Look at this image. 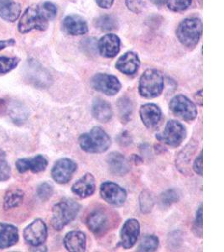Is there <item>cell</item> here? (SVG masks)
Segmentation results:
<instances>
[{
    "mask_svg": "<svg viewBox=\"0 0 224 252\" xmlns=\"http://www.w3.org/2000/svg\"><path fill=\"white\" fill-rule=\"evenodd\" d=\"M140 66L138 55L133 52H128L121 56L116 63V68L126 75L135 74Z\"/></svg>",
    "mask_w": 224,
    "mask_h": 252,
    "instance_id": "20",
    "label": "cell"
},
{
    "mask_svg": "<svg viewBox=\"0 0 224 252\" xmlns=\"http://www.w3.org/2000/svg\"><path fill=\"white\" fill-rule=\"evenodd\" d=\"M0 1H6V0H0Z\"/></svg>",
    "mask_w": 224,
    "mask_h": 252,
    "instance_id": "45",
    "label": "cell"
},
{
    "mask_svg": "<svg viewBox=\"0 0 224 252\" xmlns=\"http://www.w3.org/2000/svg\"><path fill=\"white\" fill-rule=\"evenodd\" d=\"M193 0H167V7L174 12L184 11L192 4Z\"/></svg>",
    "mask_w": 224,
    "mask_h": 252,
    "instance_id": "34",
    "label": "cell"
},
{
    "mask_svg": "<svg viewBox=\"0 0 224 252\" xmlns=\"http://www.w3.org/2000/svg\"><path fill=\"white\" fill-rule=\"evenodd\" d=\"M79 146L88 153H103L111 146V138L100 127H93L89 132L84 133L78 139Z\"/></svg>",
    "mask_w": 224,
    "mask_h": 252,
    "instance_id": "3",
    "label": "cell"
},
{
    "mask_svg": "<svg viewBox=\"0 0 224 252\" xmlns=\"http://www.w3.org/2000/svg\"><path fill=\"white\" fill-rule=\"evenodd\" d=\"M16 169L20 173L31 171L34 173L44 172L48 166V160L43 155H37L31 158H23L16 161Z\"/></svg>",
    "mask_w": 224,
    "mask_h": 252,
    "instance_id": "15",
    "label": "cell"
},
{
    "mask_svg": "<svg viewBox=\"0 0 224 252\" xmlns=\"http://www.w3.org/2000/svg\"><path fill=\"white\" fill-rule=\"evenodd\" d=\"M187 137V129L185 126L175 120L167 122L164 130L155 135V138L161 142L171 147H178Z\"/></svg>",
    "mask_w": 224,
    "mask_h": 252,
    "instance_id": "6",
    "label": "cell"
},
{
    "mask_svg": "<svg viewBox=\"0 0 224 252\" xmlns=\"http://www.w3.org/2000/svg\"><path fill=\"white\" fill-rule=\"evenodd\" d=\"M95 189V178L89 172L84 174L77 182H75L72 187V192L81 198H86L92 196L94 193Z\"/></svg>",
    "mask_w": 224,
    "mask_h": 252,
    "instance_id": "16",
    "label": "cell"
},
{
    "mask_svg": "<svg viewBox=\"0 0 224 252\" xmlns=\"http://www.w3.org/2000/svg\"><path fill=\"white\" fill-rule=\"evenodd\" d=\"M100 195L108 204L113 206H121L127 199L125 189L112 182H104L101 184Z\"/></svg>",
    "mask_w": 224,
    "mask_h": 252,
    "instance_id": "12",
    "label": "cell"
},
{
    "mask_svg": "<svg viewBox=\"0 0 224 252\" xmlns=\"http://www.w3.org/2000/svg\"><path fill=\"white\" fill-rule=\"evenodd\" d=\"M196 100L199 104L202 106V89H201L199 92L196 93L195 95Z\"/></svg>",
    "mask_w": 224,
    "mask_h": 252,
    "instance_id": "43",
    "label": "cell"
},
{
    "mask_svg": "<svg viewBox=\"0 0 224 252\" xmlns=\"http://www.w3.org/2000/svg\"><path fill=\"white\" fill-rule=\"evenodd\" d=\"M164 89V78L160 71L148 69L142 74L139 83V92L145 98H154L161 95Z\"/></svg>",
    "mask_w": 224,
    "mask_h": 252,
    "instance_id": "5",
    "label": "cell"
},
{
    "mask_svg": "<svg viewBox=\"0 0 224 252\" xmlns=\"http://www.w3.org/2000/svg\"><path fill=\"white\" fill-rule=\"evenodd\" d=\"M15 40H13V39H11V40H1L0 41V51H2V50L6 48V47L15 46Z\"/></svg>",
    "mask_w": 224,
    "mask_h": 252,
    "instance_id": "42",
    "label": "cell"
},
{
    "mask_svg": "<svg viewBox=\"0 0 224 252\" xmlns=\"http://www.w3.org/2000/svg\"><path fill=\"white\" fill-rule=\"evenodd\" d=\"M11 176V169L9 166L5 152L0 149V182H4L9 179Z\"/></svg>",
    "mask_w": 224,
    "mask_h": 252,
    "instance_id": "33",
    "label": "cell"
},
{
    "mask_svg": "<svg viewBox=\"0 0 224 252\" xmlns=\"http://www.w3.org/2000/svg\"><path fill=\"white\" fill-rule=\"evenodd\" d=\"M118 141H119L118 142H119L121 145H123V146H125V143H131V139H130V135H129V134H128L127 132H123V133L119 135Z\"/></svg>",
    "mask_w": 224,
    "mask_h": 252,
    "instance_id": "41",
    "label": "cell"
},
{
    "mask_svg": "<svg viewBox=\"0 0 224 252\" xmlns=\"http://www.w3.org/2000/svg\"><path fill=\"white\" fill-rule=\"evenodd\" d=\"M140 233V225L136 219L127 220L120 231V244L124 249H130L135 246Z\"/></svg>",
    "mask_w": 224,
    "mask_h": 252,
    "instance_id": "14",
    "label": "cell"
},
{
    "mask_svg": "<svg viewBox=\"0 0 224 252\" xmlns=\"http://www.w3.org/2000/svg\"><path fill=\"white\" fill-rule=\"evenodd\" d=\"M139 202H140V211L144 214H148L150 212L155 204L152 195L150 194V192L148 191H143L141 192L140 198H139Z\"/></svg>",
    "mask_w": 224,
    "mask_h": 252,
    "instance_id": "31",
    "label": "cell"
},
{
    "mask_svg": "<svg viewBox=\"0 0 224 252\" xmlns=\"http://www.w3.org/2000/svg\"><path fill=\"white\" fill-rule=\"evenodd\" d=\"M20 59L17 58L0 57V75L7 74L18 66Z\"/></svg>",
    "mask_w": 224,
    "mask_h": 252,
    "instance_id": "32",
    "label": "cell"
},
{
    "mask_svg": "<svg viewBox=\"0 0 224 252\" xmlns=\"http://www.w3.org/2000/svg\"><path fill=\"white\" fill-rule=\"evenodd\" d=\"M23 235L25 241L32 247H40L47 239L48 229L41 219H36L26 227Z\"/></svg>",
    "mask_w": 224,
    "mask_h": 252,
    "instance_id": "10",
    "label": "cell"
},
{
    "mask_svg": "<svg viewBox=\"0 0 224 252\" xmlns=\"http://www.w3.org/2000/svg\"><path fill=\"white\" fill-rule=\"evenodd\" d=\"M154 4L157 6L164 5L167 3V0H150Z\"/></svg>",
    "mask_w": 224,
    "mask_h": 252,
    "instance_id": "44",
    "label": "cell"
},
{
    "mask_svg": "<svg viewBox=\"0 0 224 252\" xmlns=\"http://www.w3.org/2000/svg\"><path fill=\"white\" fill-rule=\"evenodd\" d=\"M80 205L72 198H64L52 208L51 222L56 230H61L78 216Z\"/></svg>",
    "mask_w": 224,
    "mask_h": 252,
    "instance_id": "2",
    "label": "cell"
},
{
    "mask_svg": "<svg viewBox=\"0 0 224 252\" xmlns=\"http://www.w3.org/2000/svg\"><path fill=\"white\" fill-rule=\"evenodd\" d=\"M92 88L107 96H114L121 89V83L118 78L112 75L98 73L91 81Z\"/></svg>",
    "mask_w": 224,
    "mask_h": 252,
    "instance_id": "11",
    "label": "cell"
},
{
    "mask_svg": "<svg viewBox=\"0 0 224 252\" xmlns=\"http://www.w3.org/2000/svg\"><path fill=\"white\" fill-rule=\"evenodd\" d=\"M10 115L13 118V121L15 122H19L20 124L26 121L27 117H28V114H27L26 109L20 106L16 107V108H11Z\"/></svg>",
    "mask_w": 224,
    "mask_h": 252,
    "instance_id": "37",
    "label": "cell"
},
{
    "mask_svg": "<svg viewBox=\"0 0 224 252\" xmlns=\"http://www.w3.org/2000/svg\"><path fill=\"white\" fill-rule=\"evenodd\" d=\"M21 7L12 0L0 1V17L3 20L14 22L20 17Z\"/></svg>",
    "mask_w": 224,
    "mask_h": 252,
    "instance_id": "25",
    "label": "cell"
},
{
    "mask_svg": "<svg viewBox=\"0 0 224 252\" xmlns=\"http://www.w3.org/2000/svg\"><path fill=\"white\" fill-rule=\"evenodd\" d=\"M98 5L102 9H110L114 2V0H96Z\"/></svg>",
    "mask_w": 224,
    "mask_h": 252,
    "instance_id": "40",
    "label": "cell"
},
{
    "mask_svg": "<svg viewBox=\"0 0 224 252\" xmlns=\"http://www.w3.org/2000/svg\"><path fill=\"white\" fill-rule=\"evenodd\" d=\"M63 28L67 34L72 35H82L88 32L86 21L78 15H69L65 18Z\"/></svg>",
    "mask_w": 224,
    "mask_h": 252,
    "instance_id": "22",
    "label": "cell"
},
{
    "mask_svg": "<svg viewBox=\"0 0 224 252\" xmlns=\"http://www.w3.org/2000/svg\"><path fill=\"white\" fill-rule=\"evenodd\" d=\"M126 5L130 10L138 14L144 9V3L142 0H126Z\"/></svg>",
    "mask_w": 224,
    "mask_h": 252,
    "instance_id": "38",
    "label": "cell"
},
{
    "mask_svg": "<svg viewBox=\"0 0 224 252\" xmlns=\"http://www.w3.org/2000/svg\"><path fill=\"white\" fill-rule=\"evenodd\" d=\"M193 170L196 174L199 176H202V172H203V155H202V151H201L200 154H199L193 163Z\"/></svg>",
    "mask_w": 224,
    "mask_h": 252,
    "instance_id": "39",
    "label": "cell"
},
{
    "mask_svg": "<svg viewBox=\"0 0 224 252\" xmlns=\"http://www.w3.org/2000/svg\"><path fill=\"white\" fill-rule=\"evenodd\" d=\"M117 107L121 121L123 123H128L130 121L134 111L132 102L129 97H122L118 99Z\"/></svg>",
    "mask_w": 224,
    "mask_h": 252,
    "instance_id": "27",
    "label": "cell"
},
{
    "mask_svg": "<svg viewBox=\"0 0 224 252\" xmlns=\"http://www.w3.org/2000/svg\"><path fill=\"white\" fill-rule=\"evenodd\" d=\"M64 246L68 252H83L86 251V236L79 230H72L64 238Z\"/></svg>",
    "mask_w": 224,
    "mask_h": 252,
    "instance_id": "21",
    "label": "cell"
},
{
    "mask_svg": "<svg viewBox=\"0 0 224 252\" xmlns=\"http://www.w3.org/2000/svg\"><path fill=\"white\" fill-rule=\"evenodd\" d=\"M180 193L177 190L168 189L160 196V204L162 207H169L178 202Z\"/></svg>",
    "mask_w": 224,
    "mask_h": 252,
    "instance_id": "30",
    "label": "cell"
},
{
    "mask_svg": "<svg viewBox=\"0 0 224 252\" xmlns=\"http://www.w3.org/2000/svg\"><path fill=\"white\" fill-rule=\"evenodd\" d=\"M111 216L105 208L94 209L86 218V225L96 236L105 235L113 223Z\"/></svg>",
    "mask_w": 224,
    "mask_h": 252,
    "instance_id": "8",
    "label": "cell"
},
{
    "mask_svg": "<svg viewBox=\"0 0 224 252\" xmlns=\"http://www.w3.org/2000/svg\"><path fill=\"white\" fill-rule=\"evenodd\" d=\"M97 28L104 32H110L118 28V21L111 15H104L95 21Z\"/></svg>",
    "mask_w": 224,
    "mask_h": 252,
    "instance_id": "29",
    "label": "cell"
},
{
    "mask_svg": "<svg viewBox=\"0 0 224 252\" xmlns=\"http://www.w3.org/2000/svg\"><path fill=\"white\" fill-rule=\"evenodd\" d=\"M26 79L39 89H46L52 83L49 72L35 61H29L26 68Z\"/></svg>",
    "mask_w": 224,
    "mask_h": 252,
    "instance_id": "9",
    "label": "cell"
},
{
    "mask_svg": "<svg viewBox=\"0 0 224 252\" xmlns=\"http://www.w3.org/2000/svg\"><path fill=\"white\" fill-rule=\"evenodd\" d=\"M56 15V7L50 2L31 6L20 17L18 30L21 34H26L33 30L45 31L48 27L49 21L55 19Z\"/></svg>",
    "mask_w": 224,
    "mask_h": 252,
    "instance_id": "1",
    "label": "cell"
},
{
    "mask_svg": "<svg viewBox=\"0 0 224 252\" xmlns=\"http://www.w3.org/2000/svg\"><path fill=\"white\" fill-rule=\"evenodd\" d=\"M92 116L102 123H107L112 119L113 112L112 107L102 98L95 99L92 106Z\"/></svg>",
    "mask_w": 224,
    "mask_h": 252,
    "instance_id": "24",
    "label": "cell"
},
{
    "mask_svg": "<svg viewBox=\"0 0 224 252\" xmlns=\"http://www.w3.org/2000/svg\"><path fill=\"white\" fill-rule=\"evenodd\" d=\"M53 194V188L48 183L40 184L37 188V196L41 201L48 200Z\"/></svg>",
    "mask_w": 224,
    "mask_h": 252,
    "instance_id": "36",
    "label": "cell"
},
{
    "mask_svg": "<svg viewBox=\"0 0 224 252\" xmlns=\"http://www.w3.org/2000/svg\"><path fill=\"white\" fill-rule=\"evenodd\" d=\"M77 169L78 165L74 160L69 158H61L52 167V177L57 184H67Z\"/></svg>",
    "mask_w": 224,
    "mask_h": 252,
    "instance_id": "13",
    "label": "cell"
},
{
    "mask_svg": "<svg viewBox=\"0 0 224 252\" xmlns=\"http://www.w3.org/2000/svg\"><path fill=\"white\" fill-rule=\"evenodd\" d=\"M169 107L172 114L187 122L194 121L198 115L195 103L183 94L176 95L173 97L169 102Z\"/></svg>",
    "mask_w": 224,
    "mask_h": 252,
    "instance_id": "7",
    "label": "cell"
},
{
    "mask_svg": "<svg viewBox=\"0 0 224 252\" xmlns=\"http://www.w3.org/2000/svg\"><path fill=\"white\" fill-rule=\"evenodd\" d=\"M159 247V239L154 235H145L141 240L137 251L138 252H155Z\"/></svg>",
    "mask_w": 224,
    "mask_h": 252,
    "instance_id": "28",
    "label": "cell"
},
{
    "mask_svg": "<svg viewBox=\"0 0 224 252\" xmlns=\"http://www.w3.org/2000/svg\"><path fill=\"white\" fill-rule=\"evenodd\" d=\"M110 172L117 176H124L130 172V165L126 158L118 152H111L107 158Z\"/></svg>",
    "mask_w": 224,
    "mask_h": 252,
    "instance_id": "19",
    "label": "cell"
},
{
    "mask_svg": "<svg viewBox=\"0 0 224 252\" xmlns=\"http://www.w3.org/2000/svg\"><path fill=\"white\" fill-rule=\"evenodd\" d=\"M24 192L20 189H12L7 192L3 200V208L6 210L15 209L22 204Z\"/></svg>",
    "mask_w": 224,
    "mask_h": 252,
    "instance_id": "26",
    "label": "cell"
},
{
    "mask_svg": "<svg viewBox=\"0 0 224 252\" xmlns=\"http://www.w3.org/2000/svg\"><path fill=\"white\" fill-rule=\"evenodd\" d=\"M19 241V231L9 223H0V249L11 247Z\"/></svg>",
    "mask_w": 224,
    "mask_h": 252,
    "instance_id": "23",
    "label": "cell"
},
{
    "mask_svg": "<svg viewBox=\"0 0 224 252\" xmlns=\"http://www.w3.org/2000/svg\"><path fill=\"white\" fill-rule=\"evenodd\" d=\"M98 49L103 57L108 58H114L120 50V40L116 34H106L99 40Z\"/></svg>",
    "mask_w": 224,
    "mask_h": 252,
    "instance_id": "18",
    "label": "cell"
},
{
    "mask_svg": "<svg viewBox=\"0 0 224 252\" xmlns=\"http://www.w3.org/2000/svg\"><path fill=\"white\" fill-rule=\"evenodd\" d=\"M202 215H203V209H202V204H201L196 211L194 225H193V230L195 232V235L199 237L202 236V227H203V216Z\"/></svg>",
    "mask_w": 224,
    "mask_h": 252,
    "instance_id": "35",
    "label": "cell"
},
{
    "mask_svg": "<svg viewBox=\"0 0 224 252\" xmlns=\"http://www.w3.org/2000/svg\"><path fill=\"white\" fill-rule=\"evenodd\" d=\"M202 34V22L198 18H187L179 25L176 35L183 46L193 48L198 44Z\"/></svg>",
    "mask_w": 224,
    "mask_h": 252,
    "instance_id": "4",
    "label": "cell"
},
{
    "mask_svg": "<svg viewBox=\"0 0 224 252\" xmlns=\"http://www.w3.org/2000/svg\"><path fill=\"white\" fill-rule=\"evenodd\" d=\"M161 109L155 103H146L140 107V116L141 121L148 129H154L161 121Z\"/></svg>",
    "mask_w": 224,
    "mask_h": 252,
    "instance_id": "17",
    "label": "cell"
}]
</instances>
